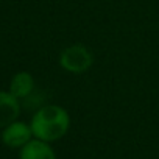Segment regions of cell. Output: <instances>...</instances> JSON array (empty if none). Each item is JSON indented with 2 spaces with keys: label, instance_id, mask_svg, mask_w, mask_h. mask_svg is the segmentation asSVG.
Listing matches in <instances>:
<instances>
[{
  "label": "cell",
  "instance_id": "cell-1",
  "mask_svg": "<svg viewBox=\"0 0 159 159\" xmlns=\"http://www.w3.org/2000/svg\"><path fill=\"white\" fill-rule=\"evenodd\" d=\"M30 126L34 139L50 143L67 134L70 128V116L59 105H45L33 114Z\"/></svg>",
  "mask_w": 159,
  "mask_h": 159
},
{
  "label": "cell",
  "instance_id": "cell-2",
  "mask_svg": "<svg viewBox=\"0 0 159 159\" xmlns=\"http://www.w3.org/2000/svg\"><path fill=\"white\" fill-rule=\"evenodd\" d=\"M94 64L92 52L83 44H72L62 48L59 55V66L73 75H81L88 72Z\"/></svg>",
  "mask_w": 159,
  "mask_h": 159
},
{
  "label": "cell",
  "instance_id": "cell-3",
  "mask_svg": "<svg viewBox=\"0 0 159 159\" xmlns=\"http://www.w3.org/2000/svg\"><path fill=\"white\" fill-rule=\"evenodd\" d=\"M31 137H34L31 126L20 120L10 123L2 131V142L10 148H22L31 140Z\"/></svg>",
  "mask_w": 159,
  "mask_h": 159
},
{
  "label": "cell",
  "instance_id": "cell-4",
  "mask_svg": "<svg viewBox=\"0 0 159 159\" xmlns=\"http://www.w3.org/2000/svg\"><path fill=\"white\" fill-rule=\"evenodd\" d=\"M20 114V100L16 98L10 91H0V128H5L16 122Z\"/></svg>",
  "mask_w": 159,
  "mask_h": 159
},
{
  "label": "cell",
  "instance_id": "cell-5",
  "mask_svg": "<svg viewBox=\"0 0 159 159\" xmlns=\"http://www.w3.org/2000/svg\"><path fill=\"white\" fill-rule=\"evenodd\" d=\"M19 159H56V154L48 142L31 139L25 147L20 148Z\"/></svg>",
  "mask_w": 159,
  "mask_h": 159
},
{
  "label": "cell",
  "instance_id": "cell-6",
  "mask_svg": "<svg viewBox=\"0 0 159 159\" xmlns=\"http://www.w3.org/2000/svg\"><path fill=\"white\" fill-rule=\"evenodd\" d=\"M34 91V78L30 72H17L13 78H11V83H10V92L22 100L31 95V92Z\"/></svg>",
  "mask_w": 159,
  "mask_h": 159
}]
</instances>
